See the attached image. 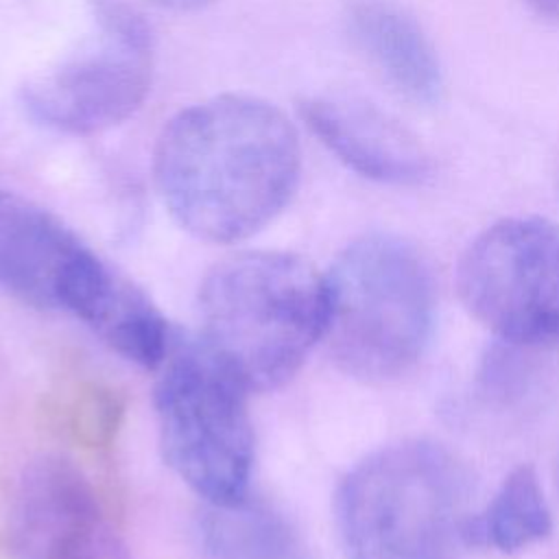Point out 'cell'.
I'll return each instance as SVG.
<instances>
[{
	"label": "cell",
	"instance_id": "obj_5",
	"mask_svg": "<svg viewBox=\"0 0 559 559\" xmlns=\"http://www.w3.org/2000/svg\"><path fill=\"white\" fill-rule=\"evenodd\" d=\"M159 367L155 413L166 463L207 504L245 498L253 465L249 389L201 338L170 345Z\"/></svg>",
	"mask_w": 559,
	"mask_h": 559
},
{
	"label": "cell",
	"instance_id": "obj_16",
	"mask_svg": "<svg viewBox=\"0 0 559 559\" xmlns=\"http://www.w3.org/2000/svg\"><path fill=\"white\" fill-rule=\"evenodd\" d=\"M535 13L557 20L559 17V0H524Z\"/></svg>",
	"mask_w": 559,
	"mask_h": 559
},
{
	"label": "cell",
	"instance_id": "obj_2",
	"mask_svg": "<svg viewBox=\"0 0 559 559\" xmlns=\"http://www.w3.org/2000/svg\"><path fill=\"white\" fill-rule=\"evenodd\" d=\"M474 483L467 465L426 439L389 443L341 480L334 513L347 559H461Z\"/></svg>",
	"mask_w": 559,
	"mask_h": 559
},
{
	"label": "cell",
	"instance_id": "obj_11",
	"mask_svg": "<svg viewBox=\"0 0 559 559\" xmlns=\"http://www.w3.org/2000/svg\"><path fill=\"white\" fill-rule=\"evenodd\" d=\"M349 33L389 83L413 100H435L441 70L413 17L389 2L362 0L349 11Z\"/></svg>",
	"mask_w": 559,
	"mask_h": 559
},
{
	"label": "cell",
	"instance_id": "obj_15",
	"mask_svg": "<svg viewBox=\"0 0 559 559\" xmlns=\"http://www.w3.org/2000/svg\"><path fill=\"white\" fill-rule=\"evenodd\" d=\"M151 2H155L157 7L170 9V11H194V9L210 4L212 0H151Z\"/></svg>",
	"mask_w": 559,
	"mask_h": 559
},
{
	"label": "cell",
	"instance_id": "obj_3",
	"mask_svg": "<svg viewBox=\"0 0 559 559\" xmlns=\"http://www.w3.org/2000/svg\"><path fill=\"white\" fill-rule=\"evenodd\" d=\"M199 314L201 341L249 391L277 389L325 334V275L293 253H238L205 275Z\"/></svg>",
	"mask_w": 559,
	"mask_h": 559
},
{
	"label": "cell",
	"instance_id": "obj_7",
	"mask_svg": "<svg viewBox=\"0 0 559 559\" xmlns=\"http://www.w3.org/2000/svg\"><path fill=\"white\" fill-rule=\"evenodd\" d=\"M459 295L469 314L509 343L559 341V225L507 218L465 249Z\"/></svg>",
	"mask_w": 559,
	"mask_h": 559
},
{
	"label": "cell",
	"instance_id": "obj_12",
	"mask_svg": "<svg viewBox=\"0 0 559 559\" xmlns=\"http://www.w3.org/2000/svg\"><path fill=\"white\" fill-rule=\"evenodd\" d=\"M199 535L205 559H310L293 524L247 496L229 504H207Z\"/></svg>",
	"mask_w": 559,
	"mask_h": 559
},
{
	"label": "cell",
	"instance_id": "obj_6",
	"mask_svg": "<svg viewBox=\"0 0 559 559\" xmlns=\"http://www.w3.org/2000/svg\"><path fill=\"white\" fill-rule=\"evenodd\" d=\"M90 33L74 52L31 79L20 100L39 124L92 135L127 120L153 79V33L127 0H90Z\"/></svg>",
	"mask_w": 559,
	"mask_h": 559
},
{
	"label": "cell",
	"instance_id": "obj_14",
	"mask_svg": "<svg viewBox=\"0 0 559 559\" xmlns=\"http://www.w3.org/2000/svg\"><path fill=\"white\" fill-rule=\"evenodd\" d=\"M122 400L114 389L98 382H83L70 391L61 408V421L81 448L103 450L111 445L122 424Z\"/></svg>",
	"mask_w": 559,
	"mask_h": 559
},
{
	"label": "cell",
	"instance_id": "obj_8",
	"mask_svg": "<svg viewBox=\"0 0 559 559\" xmlns=\"http://www.w3.org/2000/svg\"><path fill=\"white\" fill-rule=\"evenodd\" d=\"M111 273L61 218L0 190V288L81 319Z\"/></svg>",
	"mask_w": 559,
	"mask_h": 559
},
{
	"label": "cell",
	"instance_id": "obj_10",
	"mask_svg": "<svg viewBox=\"0 0 559 559\" xmlns=\"http://www.w3.org/2000/svg\"><path fill=\"white\" fill-rule=\"evenodd\" d=\"M299 114L321 144L367 179L408 186L421 181L430 170L419 142L369 103L314 96L299 105Z\"/></svg>",
	"mask_w": 559,
	"mask_h": 559
},
{
	"label": "cell",
	"instance_id": "obj_9",
	"mask_svg": "<svg viewBox=\"0 0 559 559\" xmlns=\"http://www.w3.org/2000/svg\"><path fill=\"white\" fill-rule=\"evenodd\" d=\"M7 542L13 559H129L90 478L59 456H44L22 472Z\"/></svg>",
	"mask_w": 559,
	"mask_h": 559
},
{
	"label": "cell",
	"instance_id": "obj_4",
	"mask_svg": "<svg viewBox=\"0 0 559 559\" xmlns=\"http://www.w3.org/2000/svg\"><path fill=\"white\" fill-rule=\"evenodd\" d=\"M325 288L323 338L347 376L386 382L419 360L435 323V282L413 245L362 236L338 253Z\"/></svg>",
	"mask_w": 559,
	"mask_h": 559
},
{
	"label": "cell",
	"instance_id": "obj_13",
	"mask_svg": "<svg viewBox=\"0 0 559 559\" xmlns=\"http://www.w3.org/2000/svg\"><path fill=\"white\" fill-rule=\"evenodd\" d=\"M552 531V518L537 474L531 465L515 467L480 513L467 524V546L498 552L524 550Z\"/></svg>",
	"mask_w": 559,
	"mask_h": 559
},
{
	"label": "cell",
	"instance_id": "obj_1",
	"mask_svg": "<svg viewBox=\"0 0 559 559\" xmlns=\"http://www.w3.org/2000/svg\"><path fill=\"white\" fill-rule=\"evenodd\" d=\"M153 170L173 218L207 242L266 227L293 199L301 151L275 105L227 94L181 109L162 129Z\"/></svg>",
	"mask_w": 559,
	"mask_h": 559
}]
</instances>
